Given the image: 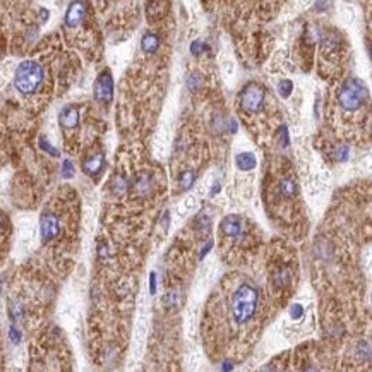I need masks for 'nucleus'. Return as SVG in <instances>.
Masks as SVG:
<instances>
[{
	"label": "nucleus",
	"mask_w": 372,
	"mask_h": 372,
	"mask_svg": "<svg viewBox=\"0 0 372 372\" xmlns=\"http://www.w3.org/2000/svg\"><path fill=\"white\" fill-rule=\"evenodd\" d=\"M257 290L249 283H242L232 298V312L237 324H245L256 312Z\"/></svg>",
	"instance_id": "obj_1"
},
{
	"label": "nucleus",
	"mask_w": 372,
	"mask_h": 372,
	"mask_svg": "<svg viewBox=\"0 0 372 372\" xmlns=\"http://www.w3.org/2000/svg\"><path fill=\"white\" fill-rule=\"evenodd\" d=\"M41 82H43L41 65L33 60L21 62L16 71V76H14V84H16L17 91L23 93V95H31L40 88Z\"/></svg>",
	"instance_id": "obj_2"
},
{
	"label": "nucleus",
	"mask_w": 372,
	"mask_h": 372,
	"mask_svg": "<svg viewBox=\"0 0 372 372\" xmlns=\"http://www.w3.org/2000/svg\"><path fill=\"white\" fill-rule=\"evenodd\" d=\"M367 98V89L364 86L362 81L359 79H348L345 84L342 86L338 93V102L340 105L343 106L348 112H353V110L360 108L364 105Z\"/></svg>",
	"instance_id": "obj_3"
},
{
	"label": "nucleus",
	"mask_w": 372,
	"mask_h": 372,
	"mask_svg": "<svg viewBox=\"0 0 372 372\" xmlns=\"http://www.w3.org/2000/svg\"><path fill=\"white\" fill-rule=\"evenodd\" d=\"M264 102V89L257 84H249L240 95V105L245 112L254 113L263 106Z\"/></svg>",
	"instance_id": "obj_4"
},
{
	"label": "nucleus",
	"mask_w": 372,
	"mask_h": 372,
	"mask_svg": "<svg viewBox=\"0 0 372 372\" xmlns=\"http://www.w3.org/2000/svg\"><path fill=\"white\" fill-rule=\"evenodd\" d=\"M95 98L98 102L110 103L113 98V79L110 76V72H103L100 74V78L96 79L95 84Z\"/></svg>",
	"instance_id": "obj_5"
},
{
	"label": "nucleus",
	"mask_w": 372,
	"mask_h": 372,
	"mask_svg": "<svg viewBox=\"0 0 372 372\" xmlns=\"http://www.w3.org/2000/svg\"><path fill=\"white\" fill-rule=\"evenodd\" d=\"M40 227H41V239L45 242H50L60 234V223H58V218L55 216L50 211H45L41 214L40 220Z\"/></svg>",
	"instance_id": "obj_6"
},
{
	"label": "nucleus",
	"mask_w": 372,
	"mask_h": 372,
	"mask_svg": "<svg viewBox=\"0 0 372 372\" xmlns=\"http://www.w3.org/2000/svg\"><path fill=\"white\" fill-rule=\"evenodd\" d=\"M86 16V3L82 0H74L69 5L67 14H65V26L67 27H76L81 24V21Z\"/></svg>",
	"instance_id": "obj_7"
},
{
	"label": "nucleus",
	"mask_w": 372,
	"mask_h": 372,
	"mask_svg": "<svg viewBox=\"0 0 372 372\" xmlns=\"http://www.w3.org/2000/svg\"><path fill=\"white\" fill-rule=\"evenodd\" d=\"M221 232L228 237H237L242 234V218L239 214H228L221 221Z\"/></svg>",
	"instance_id": "obj_8"
},
{
	"label": "nucleus",
	"mask_w": 372,
	"mask_h": 372,
	"mask_svg": "<svg viewBox=\"0 0 372 372\" xmlns=\"http://www.w3.org/2000/svg\"><path fill=\"white\" fill-rule=\"evenodd\" d=\"M79 122V113L76 108H72V106H67V108L62 110L60 113V125L65 129H72L76 127Z\"/></svg>",
	"instance_id": "obj_9"
},
{
	"label": "nucleus",
	"mask_w": 372,
	"mask_h": 372,
	"mask_svg": "<svg viewBox=\"0 0 372 372\" xmlns=\"http://www.w3.org/2000/svg\"><path fill=\"white\" fill-rule=\"evenodd\" d=\"M103 163H105L103 156L102 155H95V156H91V158H88L84 163H82V168H84V172L88 173V175H96V173L102 172Z\"/></svg>",
	"instance_id": "obj_10"
},
{
	"label": "nucleus",
	"mask_w": 372,
	"mask_h": 372,
	"mask_svg": "<svg viewBox=\"0 0 372 372\" xmlns=\"http://www.w3.org/2000/svg\"><path fill=\"white\" fill-rule=\"evenodd\" d=\"M235 163H237V166L242 172H249V170H252L254 166H256L257 161L252 153H240V155L237 156V159H235Z\"/></svg>",
	"instance_id": "obj_11"
},
{
	"label": "nucleus",
	"mask_w": 372,
	"mask_h": 372,
	"mask_svg": "<svg viewBox=\"0 0 372 372\" xmlns=\"http://www.w3.org/2000/svg\"><path fill=\"white\" fill-rule=\"evenodd\" d=\"M297 182H295L293 179H285L280 182V194L283 197H287V199H292V197L297 196Z\"/></svg>",
	"instance_id": "obj_12"
},
{
	"label": "nucleus",
	"mask_w": 372,
	"mask_h": 372,
	"mask_svg": "<svg viewBox=\"0 0 372 372\" xmlns=\"http://www.w3.org/2000/svg\"><path fill=\"white\" fill-rule=\"evenodd\" d=\"M158 45H159L158 36L153 34V33H146L144 36H142V40H141V47H142V50H144L146 53H155V52L158 50Z\"/></svg>",
	"instance_id": "obj_13"
},
{
	"label": "nucleus",
	"mask_w": 372,
	"mask_h": 372,
	"mask_svg": "<svg viewBox=\"0 0 372 372\" xmlns=\"http://www.w3.org/2000/svg\"><path fill=\"white\" fill-rule=\"evenodd\" d=\"M194 180H196V175L192 172H184L180 177V186H182V189H189L194 184Z\"/></svg>",
	"instance_id": "obj_14"
},
{
	"label": "nucleus",
	"mask_w": 372,
	"mask_h": 372,
	"mask_svg": "<svg viewBox=\"0 0 372 372\" xmlns=\"http://www.w3.org/2000/svg\"><path fill=\"white\" fill-rule=\"evenodd\" d=\"M274 283H276V287H283L285 283L288 281V274H287V269H278L276 274H274Z\"/></svg>",
	"instance_id": "obj_15"
},
{
	"label": "nucleus",
	"mask_w": 372,
	"mask_h": 372,
	"mask_svg": "<svg viewBox=\"0 0 372 372\" xmlns=\"http://www.w3.org/2000/svg\"><path fill=\"white\" fill-rule=\"evenodd\" d=\"M40 146H41V149H45V151L50 153L52 156H58V151H57V149H55V148H52L50 142H48L45 137H41V139H40Z\"/></svg>",
	"instance_id": "obj_16"
},
{
	"label": "nucleus",
	"mask_w": 372,
	"mask_h": 372,
	"mask_svg": "<svg viewBox=\"0 0 372 372\" xmlns=\"http://www.w3.org/2000/svg\"><path fill=\"white\" fill-rule=\"evenodd\" d=\"M292 88H293V86H292L290 81H281L280 82V95L281 96H288L292 93Z\"/></svg>",
	"instance_id": "obj_17"
},
{
	"label": "nucleus",
	"mask_w": 372,
	"mask_h": 372,
	"mask_svg": "<svg viewBox=\"0 0 372 372\" xmlns=\"http://www.w3.org/2000/svg\"><path fill=\"white\" fill-rule=\"evenodd\" d=\"M113 184H115V186H113V189H115L117 194H124L125 189H127V184H125V180L120 179V177H119V179H115V182H113Z\"/></svg>",
	"instance_id": "obj_18"
},
{
	"label": "nucleus",
	"mask_w": 372,
	"mask_h": 372,
	"mask_svg": "<svg viewBox=\"0 0 372 372\" xmlns=\"http://www.w3.org/2000/svg\"><path fill=\"white\" fill-rule=\"evenodd\" d=\"M62 175L67 177V179H69V177L74 175V168H72V163L69 161V159H65V161H64V168H62Z\"/></svg>",
	"instance_id": "obj_19"
},
{
	"label": "nucleus",
	"mask_w": 372,
	"mask_h": 372,
	"mask_svg": "<svg viewBox=\"0 0 372 372\" xmlns=\"http://www.w3.org/2000/svg\"><path fill=\"white\" fill-rule=\"evenodd\" d=\"M302 312H304V309H302V305H293L292 307V318H295V319H298L302 316Z\"/></svg>",
	"instance_id": "obj_20"
},
{
	"label": "nucleus",
	"mask_w": 372,
	"mask_h": 372,
	"mask_svg": "<svg viewBox=\"0 0 372 372\" xmlns=\"http://www.w3.org/2000/svg\"><path fill=\"white\" fill-rule=\"evenodd\" d=\"M203 47H204V45L201 43V41H194V43H192V53L194 55L201 53V52H203Z\"/></svg>",
	"instance_id": "obj_21"
},
{
	"label": "nucleus",
	"mask_w": 372,
	"mask_h": 372,
	"mask_svg": "<svg viewBox=\"0 0 372 372\" xmlns=\"http://www.w3.org/2000/svg\"><path fill=\"white\" fill-rule=\"evenodd\" d=\"M184 206H186V210H192V208H196V197H187Z\"/></svg>",
	"instance_id": "obj_22"
},
{
	"label": "nucleus",
	"mask_w": 372,
	"mask_h": 372,
	"mask_svg": "<svg viewBox=\"0 0 372 372\" xmlns=\"http://www.w3.org/2000/svg\"><path fill=\"white\" fill-rule=\"evenodd\" d=\"M10 336H12V342H16V343H19V331H17V329H14V328H10Z\"/></svg>",
	"instance_id": "obj_23"
},
{
	"label": "nucleus",
	"mask_w": 372,
	"mask_h": 372,
	"mask_svg": "<svg viewBox=\"0 0 372 372\" xmlns=\"http://www.w3.org/2000/svg\"><path fill=\"white\" fill-rule=\"evenodd\" d=\"M156 292V281H155V273L151 274V293Z\"/></svg>",
	"instance_id": "obj_24"
},
{
	"label": "nucleus",
	"mask_w": 372,
	"mask_h": 372,
	"mask_svg": "<svg viewBox=\"0 0 372 372\" xmlns=\"http://www.w3.org/2000/svg\"><path fill=\"white\" fill-rule=\"evenodd\" d=\"M2 225H3V218H2V214H0V230H2Z\"/></svg>",
	"instance_id": "obj_25"
}]
</instances>
